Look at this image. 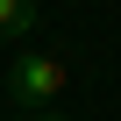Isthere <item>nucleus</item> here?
<instances>
[{
	"mask_svg": "<svg viewBox=\"0 0 121 121\" xmlns=\"http://www.w3.org/2000/svg\"><path fill=\"white\" fill-rule=\"evenodd\" d=\"M64 86H71V78H64V57H50V50H22L14 71H7V100L29 107V114H43Z\"/></svg>",
	"mask_w": 121,
	"mask_h": 121,
	"instance_id": "nucleus-1",
	"label": "nucleus"
},
{
	"mask_svg": "<svg viewBox=\"0 0 121 121\" xmlns=\"http://www.w3.org/2000/svg\"><path fill=\"white\" fill-rule=\"evenodd\" d=\"M43 22L36 0H0V43H29V29Z\"/></svg>",
	"mask_w": 121,
	"mask_h": 121,
	"instance_id": "nucleus-2",
	"label": "nucleus"
},
{
	"mask_svg": "<svg viewBox=\"0 0 121 121\" xmlns=\"http://www.w3.org/2000/svg\"><path fill=\"white\" fill-rule=\"evenodd\" d=\"M29 121H71V114H57V107H43V114H29Z\"/></svg>",
	"mask_w": 121,
	"mask_h": 121,
	"instance_id": "nucleus-3",
	"label": "nucleus"
}]
</instances>
